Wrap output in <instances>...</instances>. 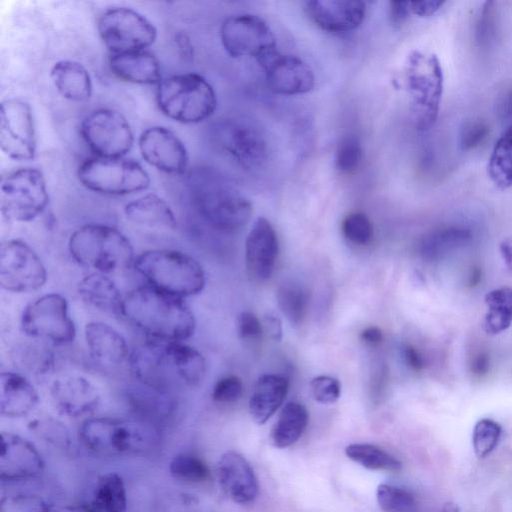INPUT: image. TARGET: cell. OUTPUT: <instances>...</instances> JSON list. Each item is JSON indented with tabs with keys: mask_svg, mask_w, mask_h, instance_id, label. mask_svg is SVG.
Wrapping results in <instances>:
<instances>
[{
	"mask_svg": "<svg viewBox=\"0 0 512 512\" xmlns=\"http://www.w3.org/2000/svg\"><path fill=\"white\" fill-rule=\"evenodd\" d=\"M411 14L410 1L389 2V20L394 26L402 25Z\"/></svg>",
	"mask_w": 512,
	"mask_h": 512,
	"instance_id": "cell-53",
	"label": "cell"
},
{
	"mask_svg": "<svg viewBox=\"0 0 512 512\" xmlns=\"http://www.w3.org/2000/svg\"><path fill=\"white\" fill-rule=\"evenodd\" d=\"M16 364L33 374H45L53 366L52 354L39 346L24 345L16 348L13 355Z\"/></svg>",
	"mask_w": 512,
	"mask_h": 512,
	"instance_id": "cell-42",
	"label": "cell"
},
{
	"mask_svg": "<svg viewBox=\"0 0 512 512\" xmlns=\"http://www.w3.org/2000/svg\"><path fill=\"white\" fill-rule=\"evenodd\" d=\"M80 297L89 305L114 316L123 317V303L120 290L108 276L92 272L77 284Z\"/></svg>",
	"mask_w": 512,
	"mask_h": 512,
	"instance_id": "cell-30",
	"label": "cell"
},
{
	"mask_svg": "<svg viewBox=\"0 0 512 512\" xmlns=\"http://www.w3.org/2000/svg\"><path fill=\"white\" fill-rule=\"evenodd\" d=\"M31 429L40 437L54 443L55 445L68 446L70 442L69 434L65 426L60 422L51 419H38L31 422Z\"/></svg>",
	"mask_w": 512,
	"mask_h": 512,
	"instance_id": "cell-49",
	"label": "cell"
},
{
	"mask_svg": "<svg viewBox=\"0 0 512 512\" xmlns=\"http://www.w3.org/2000/svg\"><path fill=\"white\" fill-rule=\"evenodd\" d=\"M49 195L42 172L25 167L7 173L1 179L0 206L9 221L28 222L47 207Z\"/></svg>",
	"mask_w": 512,
	"mask_h": 512,
	"instance_id": "cell-10",
	"label": "cell"
},
{
	"mask_svg": "<svg viewBox=\"0 0 512 512\" xmlns=\"http://www.w3.org/2000/svg\"><path fill=\"white\" fill-rule=\"evenodd\" d=\"M0 512H52L40 497L30 494L2 496Z\"/></svg>",
	"mask_w": 512,
	"mask_h": 512,
	"instance_id": "cell-46",
	"label": "cell"
},
{
	"mask_svg": "<svg viewBox=\"0 0 512 512\" xmlns=\"http://www.w3.org/2000/svg\"><path fill=\"white\" fill-rule=\"evenodd\" d=\"M217 476L222 490L235 503L247 504L256 498L257 478L241 454L225 452L217 463Z\"/></svg>",
	"mask_w": 512,
	"mask_h": 512,
	"instance_id": "cell-24",
	"label": "cell"
},
{
	"mask_svg": "<svg viewBox=\"0 0 512 512\" xmlns=\"http://www.w3.org/2000/svg\"><path fill=\"white\" fill-rule=\"evenodd\" d=\"M308 411L299 402H289L281 410L271 431V443L276 448L293 445L302 436L308 424Z\"/></svg>",
	"mask_w": 512,
	"mask_h": 512,
	"instance_id": "cell-34",
	"label": "cell"
},
{
	"mask_svg": "<svg viewBox=\"0 0 512 512\" xmlns=\"http://www.w3.org/2000/svg\"><path fill=\"white\" fill-rule=\"evenodd\" d=\"M289 388L288 380L277 374H264L256 381L250 400L249 412L258 424H264L282 405Z\"/></svg>",
	"mask_w": 512,
	"mask_h": 512,
	"instance_id": "cell-28",
	"label": "cell"
},
{
	"mask_svg": "<svg viewBox=\"0 0 512 512\" xmlns=\"http://www.w3.org/2000/svg\"><path fill=\"white\" fill-rule=\"evenodd\" d=\"M80 132L95 156L125 157L134 144L128 120L111 108H100L88 114L81 123Z\"/></svg>",
	"mask_w": 512,
	"mask_h": 512,
	"instance_id": "cell-13",
	"label": "cell"
},
{
	"mask_svg": "<svg viewBox=\"0 0 512 512\" xmlns=\"http://www.w3.org/2000/svg\"><path fill=\"white\" fill-rule=\"evenodd\" d=\"M191 203L198 215L213 228L235 232L252 215V205L225 176L211 168H197L187 178Z\"/></svg>",
	"mask_w": 512,
	"mask_h": 512,
	"instance_id": "cell-3",
	"label": "cell"
},
{
	"mask_svg": "<svg viewBox=\"0 0 512 512\" xmlns=\"http://www.w3.org/2000/svg\"><path fill=\"white\" fill-rule=\"evenodd\" d=\"M156 102L168 118L195 124L214 113L217 97L213 86L203 76L183 73L161 80L156 89Z\"/></svg>",
	"mask_w": 512,
	"mask_h": 512,
	"instance_id": "cell-8",
	"label": "cell"
},
{
	"mask_svg": "<svg viewBox=\"0 0 512 512\" xmlns=\"http://www.w3.org/2000/svg\"><path fill=\"white\" fill-rule=\"evenodd\" d=\"M361 340L370 346L379 345L383 340L382 331L376 326H369L361 332Z\"/></svg>",
	"mask_w": 512,
	"mask_h": 512,
	"instance_id": "cell-59",
	"label": "cell"
},
{
	"mask_svg": "<svg viewBox=\"0 0 512 512\" xmlns=\"http://www.w3.org/2000/svg\"><path fill=\"white\" fill-rule=\"evenodd\" d=\"M36 129L30 105L10 98L0 106V147L9 158L24 161L36 154Z\"/></svg>",
	"mask_w": 512,
	"mask_h": 512,
	"instance_id": "cell-17",
	"label": "cell"
},
{
	"mask_svg": "<svg viewBox=\"0 0 512 512\" xmlns=\"http://www.w3.org/2000/svg\"><path fill=\"white\" fill-rule=\"evenodd\" d=\"M123 317L156 340L183 341L196 327L195 317L182 298L150 285L124 297Z\"/></svg>",
	"mask_w": 512,
	"mask_h": 512,
	"instance_id": "cell-2",
	"label": "cell"
},
{
	"mask_svg": "<svg viewBox=\"0 0 512 512\" xmlns=\"http://www.w3.org/2000/svg\"><path fill=\"white\" fill-rule=\"evenodd\" d=\"M310 388L313 398L322 404L335 403L341 395L339 380L328 375L314 377L310 382Z\"/></svg>",
	"mask_w": 512,
	"mask_h": 512,
	"instance_id": "cell-48",
	"label": "cell"
},
{
	"mask_svg": "<svg viewBox=\"0 0 512 512\" xmlns=\"http://www.w3.org/2000/svg\"><path fill=\"white\" fill-rule=\"evenodd\" d=\"M441 512H460L459 507L454 502H447L441 509Z\"/></svg>",
	"mask_w": 512,
	"mask_h": 512,
	"instance_id": "cell-62",
	"label": "cell"
},
{
	"mask_svg": "<svg viewBox=\"0 0 512 512\" xmlns=\"http://www.w3.org/2000/svg\"><path fill=\"white\" fill-rule=\"evenodd\" d=\"M403 78L415 128L427 131L435 124L443 94L444 76L435 54L412 51L404 64Z\"/></svg>",
	"mask_w": 512,
	"mask_h": 512,
	"instance_id": "cell-7",
	"label": "cell"
},
{
	"mask_svg": "<svg viewBox=\"0 0 512 512\" xmlns=\"http://www.w3.org/2000/svg\"><path fill=\"white\" fill-rule=\"evenodd\" d=\"M484 301L487 307L483 329L490 335L507 330L512 324V288L500 287L489 291Z\"/></svg>",
	"mask_w": 512,
	"mask_h": 512,
	"instance_id": "cell-36",
	"label": "cell"
},
{
	"mask_svg": "<svg viewBox=\"0 0 512 512\" xmlns=\"http://www.w3.org/2000/svg\"><path fill=\"white\" fill-rule=\"evenodd\" d=\"M444 4L440 0L410 1V9L413 15L424 18L434 15Z\"/></svg>",
	"mask_w": 512,
	"mask_h": 512,
	"instance_id": "cell-54",
	"label": "cell"
},
{
	"mask_svg": "<svg viewBox=\"0 0 512 512\" xmlns=\"http://www.w3.org/2000/svg\"><path fill=\"white\" fill-rule=\"evenodd\" d=\"M489 133V126L484 121H466L459 132V146L463 151L473 150L485 142Z\"/></svg>",
	"mask_w": 512,
	"mask_h": 512,
	"instance_id": "cell-47",
	"label": "cell"
},
{
	"mask_svg": "<svg viewBox=\"0 0 512 512\" xmlns=\"http://www.w3.org/2000/svg\"><path fill=\"white\" fill-rule=\"evenodd\" d=\"M175 44L178 50L179 55L184 60H191L194 55L193 45L191 43L188 35L182 32H178L175 34Z\"/></svg>",
	"mask_w": 512,
	"mask_h": 512,
	"instance_id": "cell-56",
	"label": "cell"
},
{
	"mask_svg": "<svg viewBox=\"0 0 512 512\" xmlns=\"http://www.w3.org/2000/svg\"><path fill=\"white\" fill-rule=\"evenodd\" d=\"M402 356L406 365L414 370L420 371L424 367V358L421 353L412 345H405L402 349Z\"/></svg>",
	"mask_w": 512,
	"mask_h": 512,
	"instance_id": "cell-55",
	"label": "cell"
},
{
	"mask_svg": "<svg viewBox=\"0 0 512 512\" xmlns=\"http://www.w3.org/2000/svg\"><path fill=\"white\" fill-rule=\"evenodd\" d=\"M23 332L57 345L72 342L76 335L66 299L57 293L45 294L28 304L21 316Z\"/></svg>",
	"mask_w": 512,
	"mask_h": 512,
	"instance_id": "cell-12",
	"label": "cell"
},
{
	"mask_svg": "<svg viewBox=\"0 0 512 512\" xmlns=\"http://www.w3.org/2000/svg\"><path fill=\"white\" fill-rule=\"evenodd\" d=\"M352 461L369 470L398 471L401 462L380 447L368 443H354L345 448Z\"/></svg>",
	"mask_w": 512,
	"mask_h": 512,
	"instance_id": "cell-38",
	"label": "cell"
},
{
	"mask_svg": "<svg viewBox=\"0 0 512 512\" xmlns=\"http://www.w3.org/2000/svg\"><path fill=\"white\" fill-rule=\"evenodd\" d=\"M480 277H481V272L478 268L474 269L472 271V274L470 276V284L471 285H475L479 282L480 280Z\"/></svg>",
	"mask_w": 512,
	"mask_h": 512,
	"instance_id": "cell-63",
	"label": "cell"
},
{
	"mask_svg": "<svg viewBox=\"0 0 512 512\" xmlns=\"http://www.w3.org/2000/svg\"><path fill=\"white\" fill-rule=\"evenodd\" d=\"M79 432L90 451L108 456L145 453L159 440L155 425L139 418H90L83 422Z\"/></svg>",
	"mask_w": 512,
	"mask_h": 512,
	"instance_id": "cell-4",
	"label": "cell"
},
{
	"mask_svg": "<svg viewBox=\"0 0 512 512\" xmlns=\"http://www.w3.org/2000/svg\"><path fill=\"white\" fill-rule=\"evenodd\" d=\"M98 32L111 54L146 50L157 38L153 23L138 11L114 7L98 19Z\"/></svg>",
	"mask_w": 512,
	"mask_h": 512,
	"instance_id": "cell-11",
	"label": "cell"
},
{
	"mask_svg": "<svg viewBox=\"0 0 512 512\" xmlns=\"http://www.w3.org/2000/svg\"><path fill=\"white\" fill-rule=\"evenodd\" d=\"M73 259L94 272L110 274L134 264L129 239L118 229L104 224H87L75 230L68 243Z\"/></svg>",
	"mask_w": 512,
	"mask_h": 512,
	"instance_id": "cell-5",
	"label": "cell"
},
{
	"mask_svg": "<svg viewBox=\"0 0 512 512\" xmlns=\"http://www.w3.org/2000/svg\"><path fill=\"white\" fill-rule=\"evenodd\" d=\"M376 499L383 512H418L414 496L401 487L380 484L376 490Z\"/></svg>",
	"mask_w": 512,
	"mask_h": 512,
	"instance_id": "cell-40",
	"label": "cell"
},
{
	"mask_svg": "<svg viewBox=\"0 0 512 512\" xmlns=\"http://www.w3.org/2000/svg\"><path fill=\"white\" fill-rule=\"evenodd\" d=\"M220 40L234 58L253 57L256 61L277 50L275 35L268 23L252 14L231 16L220 27Z\"/></svg>",
	"mask_w": 512,
	"mask_h": 512,
	"instance_id": "cell-15",
	"label": "cell"
},
{
	"mask_svg": "<svg viewBox=\"0 0 512 512\" xmlns=\"http://www.w3.org/2000/svg\"><path fill=\"white\" fill-rule=\"evenodd\" d=\"M128 360L139 383L168 393L198 385L206 373L202 354L182 341L148 340Z\"/></svg>",
	"mask_w": 512,
	"mask_h": 512,
	"instance_id": "cell-1",
	"label": "cell"
},
{
	"mask_svg": "<svg viewBox=\"0 0 512 512\" xmlns=\"http://www.w3.org/2000/svg\"><path fill=\"white\" fill-rule=\"evenodd\" d=\"M362 160V147L357 136L347 135L336 148L335 166L341 173L355 171Z\"/></svg>",
	"mask_w": 512,
	"mask_h": 512,
	"instance_id": "cell-44",
	"label": "cell"
},
{
	"mask_svg": "<svg viewBox=\"0 0 512 512\" xmlns=\"http://www.w3.org/2000/svg\"><path fill=\"white\" fill-rule=\"evenodd\" d=\"M77 175L84 187L104 195H128L150 185L148 172L126 157L93 156L80 164Z\"/></svg>",
	"mask_w": 512,
	"mask_h": 512,
	"instance_id": "cell-9",
	"label": "cell"
},
{
	"mask_svg": "<svg viewBox=\"0 0 512 512\" xmlns=\"http://www.w3.org/2000/svg\"><path fill=\"white\" fill-rule=\"evenodd\" d=\"M490 360L487 353L477 354L471 362V371L476 376H482L489 370Z\"/></svg>",
	"mask_w": 512,
	"mask_h": 512,
	"instance_id": "cell-57",
	"label": "cell"
},
{
	"mask_svg": "<svg viewBox=\"0 0 512 512\" xmlns=\"http://www.w3.org/2000/svg\"><path fill=\"white\" fill-rule=\"evenodd\" d=\"M109 67L115 76L130 83L158 85L162 80L160 62L147 50L111 54Z\"/></svg>",
	"mask_w": 512,
	"mask_h": 512,
	"instance_id": "cell-26",
	"label": "cell"
},
{
	"mask_svg": "<svg viewBox=\"0 0 512 512\" xmlns=\"http://www.w3.org/2000/svg\"><path fill=\"white\" fill-rule=\"evenodd\" d=\"M133 265L150 286L176 297L196 295L205 285L201 265L181 251L148 250L138 255Z\"/></svg>",
	"mask_w": 512,
	"mask_h": 512,
	"instance_id": "cell-6",
	"label": "cell"
},
{
	"mask_svg": "<svg viewBox=\"0 0 512 512\" xmlns=\"http://www.w3.org/2000/svg\"><path fill=\"white\" fill-rule=\"evenodd\" d=\"M138 145L143 159L162 172L181 174L188 166L189 156L184 143L168 128H147L141 133Z\"/></svg>",
	"mask_w": 512,
	"mask_h": 512,
	"instance_id": "cell-19",
	"label": "cell"
},
{
	"mask_svg": "<svg viewBox=\"0 0 512 512\" xmlns=\"http://www.w3.org/2000/svg\"><path fill=\"white\" fill-rule=\"evenodd\" d=\"M487 173L497 188L505 190L512 186V123L495 143Z\"/></svg>",
	"mask_w": 512,
	"mask_h": 512,
	"instance_id": "cell-37",
	"label": "cell"
},
{
	"mask_svg": "<svg viewBox=\"0 0 512 512\" xmlns=\"http://www.w3.org/2000/svg\"><path fill=\"white\" fill-rule=\"evenodd\" d=\"M308 18L330 33H346L361 25L366 5L359 0H309L304 2Z\"/></svg>",
	"mask_w": 512,
	"mask_h": 512,
	"instance_id": "cell-20",
	"label": "cell"
},
{
	"mask_svg": "<svg viewBox=\"0 0 512 512\" xmlns=\"http://www.w3.org/2000/svg\"><path fill=\"white\" fill-rule=\"evenodd\" d=\"M264 332H267L274 340L279 341L282 337V326L278 318L266 316L263 324Z\"/></svg>",
	"mask_w": 512,
	"mask_h": 512,
	"instance_id": "cell-58",
	"label": "cell"
},
{
	"mask_svg": "<svg viewBox=\"0 0 512 512\" xmlns=\"http://www.w3.org/2000/svg\"><path fill=\"white\" fill-rule=\"evenodd\" d=\"M124 214L129 221L140 226L164 229H174L177 226L175 214L169 204L153 193L127 203Z\"/></svg>",
	"mask_w": 512,
	"mask_h": 512,
	"instance_id": "cell-32",
	"label": "cell"
},
{
	"mask_svg": "<svg viewBox=\"0 0 512 512\" xmlns=\"http://www.w3.org/2000/svg\"><path fill=\"white\" fill-rule=\"evenodd\" d=\"M169 471L176 479L188 482H202L210 475L207 465L199 457L189 453L175 455L170 461Z\"/></svg>",
	"mask_w": 512,
	"mask_h": 512,
	"instance_id": "cell-41",
	"label": "cell"
},
{
	"mask_svg": "<svg viewBox=\"0 0 512 512\" xmlns=\"http://www.w3.org/2000/svg\"><path fill=\"white\" fill-rule=\"evenodd\" d=\"M279 252L277 234L272 224L258 217L246 238L245 262L248 274L257 281L271 277Z\"/></svg>",
	"mask_w": 512,
	"mask_h": 512,
	"instance_id": "cell-22",
	"label": "cell"
},
{
	"mask_svg": "<svg viewBox=\"0 0 512 512\" xmlns=\"http://www.w3.org/2000/svg\"><path fill=\"white\" fill-rule=\"evenodd\" d=\"M50 77L57 92L67 100L82 102L92 95L93 85L90 74L77 61L56 62L51 69Z\"/></svg>",
	"mask_w": 512,
	"mask_h": 512,
	"instance_id": "cell-31",
	"label": "cell"
},
{
	"mask_svg": "<svg viewBox=\"0 0 512 512\" xmlns=\"http://www.w3.org/2000/svg\"><path fill=\"white\" fill-rule=\"evenodd\" d=\"M47 272L36 252L18 239L3 241L0 247V286L14 293L40 289Z\"/></svg>",
	"mask_w": 512,
	"mask_h": 512,
	"instance_id": "cell-16",
	"label": "cell"
},
{
	"mask_svg": "<svg viewBox=\"0 0 512 512\" xmlns=\"http://www.w3.org/2000/svg\"><path fill=\"white\" fill-rule=\"evenodd\" d=\"M220 148L242 169L257 171L264 167L269 145L263 130L250 120L226 119L216 127Z\"/></svg>",
	"mask_w": 512,
	"mask_h": 512,
	"instance_id": "cell-14",
	"label": "cell"
},
{
	"mask_svg": "<svg viewBox=\"0 0 512 512\" xmlns=\"http://www.w3.org/2000/svg\"><path fill=\"white\" fill-rule=\"evenodd\" d=\"M499 248L506 265L512 270V236L504 239Z\"/></svg>",
	"mask_w": 512,
	"mask_h": 512,
	"instance_id": "cell-60",
	"label": "cell"
},
{
	"mask_svg": "<svg viewBox=\"0 0 512 512\" xmlns=\"http://www.w3.org/2000/svg\"><path fill=\"white\" fill-rule=\"evenodd\" d=\"M264 70L268 87L280 95H300L310 92L315 77L310 66L297 56L282 54L278 50L257 61Z\"/></svg>",
	"mask_w": 512,
	"mask_h": 512,
	"instance_id": "cell-18",
	"label": "cell"
},
{
	"mask_svg": "<svg viewBox=\"0 0 512 512\" xmlns=\"http://www.w3.org/2000/svg\"><path fill=\"white\" fill-rule=\"evenodd\" d=\"M50 395L56 409L69 417L92 413L100 402L97 388L81 375H64L50 385Z\"/></svg>",
	"mask_w": 512,
	"mask_h": 512,
	"instance_id": "cell-23",
	"label": "cell"
},
{
	"mask_svg": "<svg viewBox=\"0 0 512 512\" xmlns=\"http://www.w3.org/2000/svg\"><path fill=\"white\" fill-rule=\"evenodd\" d=\"M236 326L242 340H259L264 334L263 324L255 314L249 311H243L238 315Z\"/></svg>",
	"mask_w": 512,
	"mask_h": 512,
	"instance_id": "cell-51",
	"label": "cell"
},
{
	"mask_svg": "<svg viewBox=\"0 0 512 512\" xmlns=\"http://www.w3.org/2000/svg\"><path fill=\"white\" fill-rule=\"evenodd\" d=\"M342 232L351 242L365 245L370 242L373 236V227L364 213L354 212L343 219Z\"/></svg>",
	"mask_w": 512,
	"mask_h": 512,
	"instance_id": "cell-45",
	"label": "cell"
},
{
	"mask_svg": "<svg viewBox=\"0 0 512 512\" xmlns=\"http://www.w3.org/2000/svg\"><path fill=\"white\" fill-rule=\"evenodd\" d=\"M502 428L494 420L483 418L474 426L472 443L475 454L479 458L488 456L497 446L501 437Z\"/></svg>",
	"mask_w": 512,
	"mask_h": 512,
	"instance_id": "cell-43",
	"label": "cell"
},
{
	"mask_svg": "<svg viewBox=\"0 0 512 512\" xmlns=\"http://www.w3.org/2000/svg\"><path fill=\"white\" fill-rule=\"evenodd\" d=\"M84 333L88 352L96 363L115 367L129 359L126 340L110 325L92 321L85 326Z\"/></svg>",
	"mask_w": 512,
	"mask_h": 512,
	"instance_id": "cell-25",
	"label": "cell"
},
{
	"mask_svg": "<svg viewBox=\"0 0 512 512\" xmlns=\"http://www.w3.org/2000/svg\"><path fill=\"white\" fill-rule=\"evenodd\" d=\"M52 512H99L89 505H67L58 508H52Z\"/></svg>",
	"mask_w": 512,
	"mask_h": 512,
	"instance_id": "cell-61",
	"label": "cell"
},
{
	"mask_svg": "<svg viewBox=\"0 0 512 512\" xmlns=\"http://www.w3.org/2000/svg\"><path fill=\"white\" fill-rule=\"evenodd\" d=\"M243 384L239 377L229 375L217 381L213 388L212 397L219 403H232L241 398Z\"/></svg>",
	"mask_w": 512,
	"mask_h": 512,
	"instance_id": "cell-50",
	"label": "cell"
},
{
	"mask_svg": "<svg viewBox=\"0 0 512 512\" xmlns=\"http://www.w3.org/2000/svg\"><path fill=\"white\" fill-rule=\"evenodd\" d=\"M276 298L281 312L291 324L299 325L303 322L309 306L306 289L298 284H283L278 288Z\"/></svg>",
	"mask_w": 512,
	"mask_h": 512,
	"instance_id": "cell-39",
	"label": "cell"
},
{
	"mask_svg": "<svg viewBox=\"0 0 512 512\" xmlns=\"http://www.w3.org/2000/svg\"><path fill=\"white\" fill-rule=\"evenodd\" d=\"M494 2H485L484 7L481 11V15L477 24V39L479 43L484 44L490 40L491 35L493 34L494 28V10L493 6Z\"/></svg>",
	"mask_w": 512,
	"mask_h": 512,
	"instance_id": "cell-52",
	"label": "cell"
},
{
	"mask_svg": "<svg viewBox=\"0 0 512 512\" xmlns=\"http://www.w3.org/2000/svg\"><path fill=\"white\" fill-rule=\"evenodd\" d=\"M39 401L32 383L23 375L3 371L0 375V413L5 417H22L31 412Z\"/></svg>",
	"mask_w": 512,
	"mask_h": 512,
	"instance_id": "cell-27",
	"label": "cell"
},
{
	"mask_svg": "<svg viewBox=\"0 0 512 512\" xmlns=\"http://www.w3.org/2000/svg\"><path fill=\"white\" fill-rule=\"evenodd\" d=\"M125 397L139 419L153 424L168 418L175 409V402L170 393L139 382L126 389Z\"/></svg>",
	"mask_w": 512,
	"mask_h": 512,
	"instance_id": "cell-29",
	"label": "cell"
},
{
	"mask_svg": "<svg viewBox=\"0 0 512 512\" xmlns=\"http://www.w3.org/2000/svg\"><path fill=\"white\" fill-rule=\"evenodd\" d=\"M471 238V230L463 226L440 228L429 232L420 240L418 253L427 261H435L467 245Z\"/></svg>",
	"mask_w": 512,
	"mask_h": 512,
	"instance_id": "cell-33",
	"label": "cell"
},
{
	"mask_svg": "<svg viewBox=\"0 0 512 512\" xmlns=\"http://www.w3.org/2000/svg\"><path fill=\"white\" fill-rule=\"evenodd\" d=\"M44 462L37 449L26 439L11 433H1L0 478L18 481L38 476Z\"/></svg>",
	"mask_w": 512,
	"mask_h": 512,
	"instance_id": "cell-21",
	"label": "cell"
},
{
	"mask_svg": "<svg viewBox=\"0 0 512 512\" xmlns=\"http://www.w3.org/2000/svg\"><path fill=\"white\" fill-rule=\"evenodd\" d=\"M506 106V112L510 115H512V94L509 95L506 103L504 104Z\"/></svg>",
	"mask_w": 512,
	"mask_h": 512,
	"instance_id": "cell-64",
	"label": "cell"
},
{
	"mask_svg": "<svg viewBox=\"0 0 512 512\" xmlns=\"http://www.w3.org/2000/svg\"><path fill=\"white\" fill-rule=\"evenodd\" d=\"M90 505L99 512H125L127 492L121 476L114 472L99 476Z\"/></svg>",
	"mask_w": 512,
	"mask_h": 512,
	"instance_id": "cell-35",
	"label": "cell"
}]
</instances>
